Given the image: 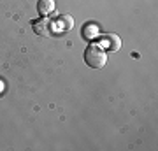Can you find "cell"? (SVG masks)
<instances>
[{
  "label": "cell",
  "instance_id": "obj_7",
  "mask_svg": "<svg viewBox=\"0 0 158 151\" xmlns=\"http://www.w3.org/2000/svg\"><path fill=\"white\" fill-rule=\"evenodd\" d=\"M4 91H6V81H4V79H0V95H2Z\"/></svg>",
  "mask_w": 158,
  "mask_h": 151
},
{
  "label": "cell",
  "instance_id": "obj_5",
  "mask_svg": "<svg viewBox=\"0 0 158 151\" xmlns=\"http://www.w3.org/2000/svg\"><path fill=\"white\" fill-rule=\"evenodd\" d=\"M32 27L37 35H49V19L46 16H40L39 19L32 21Z\"/></svg>",
  "mask_w": 158,
  "mask_h": 151
},
{
  "label": "cell",
  "instance_id": "obj_6",
  "mask_svg": "<svg viewBox=\"0 0 158 151\" xmlns=\"http://www.w3.org/2000/svg\"><path fill=\"white\" fill-rule=\"evenodd\" d=\"M55 0H39L37 2V11L40 16H49L51 12H55Z\"/></svg>",
  "mask_w": 158,
  "mask_h": 151
},
{
  "label": "cell",
  "instance_id": "obj_3",
  "mask_svg": "<svg viewBox=\"0 0 158 151\" xmlns=\"http://www.w3.org/2000/svg\"><path fill=\"white\" fill-rule=\"evenodd\" d=\"M104 51H109V53H116V51L121 48V39H119L116 34H106L100 37V42Z\"/></svg>",
  "mask_w": 158,
  "mask_h": 151
},
{
  "label": "cell",
  "instance_id": "obj_1",
  "mask_svg": "<svg viewBox=\"0 0 158 151\" xmlns=\"http://www.w3.org/2000/svg\"><path fill=\"white\" fill-rule=\"evenodd\" d=\"M85 62L90 69H102L107 63V53L102 49L100 44H93L91 42L88 48L85 49Z\"/></svg>",
  "mask_w": 158,
  "mask_h": 151
},
{
  "label": "cell",
  "instance_id": "obj_4",
  "mask_svg": "<svg viewBox=\"0 0 158 151\" xmlns=\"http://www.w3.org/2000/svg\"><path fill=\"white\" fill-rule=\"evenodd\" d=\"M81 35H83V39L91 42V40H95L97 37H100V28H98L97 23H86V25H83Z\"/></svg>",
  "mask_w": 158,
  "mask_h": 151
},
{
  "label": "cell",
  "instance_id": "obj_2",
  "mask_svg": "<svg viewBox=\"0 0 158 151\" xmlns=\"http://www.w3.org/2000/svg\"><path fill=\"white\" fill-rule=\"evenodd\" d=\"M74 27V18L70 14H60V16L49 19V34L53 35H63L70 32Z\"/></svg>",
  "mask_w": 158,
  "mask_h": 151
}]
</instances>
